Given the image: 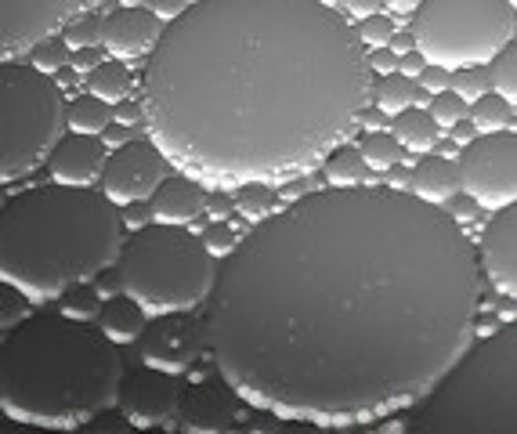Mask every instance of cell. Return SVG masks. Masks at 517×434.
<instances>
[{
    "instance_id": "1",
    "label": "cell",
    "mask_w": 517,
    "mask_h": 434,
    "mask_svg": "<svg viewBox=\"0 0 517 434\" xmlns=\"http://www.w3.org/2000/svg\"><path fill=\"white\" fill-rule=\"evenodd\" d=\"M481 257L438 203L391 185L308 192L217 272L207 348L235 395L304 424L416 406L470 351Z\"/></svg>"
},
{
    "instance_id": "2",
    "label": "cell",
    "mask_w": 517,
    "mask_h": 434,
    "mask_svg": "<svg viewBox=\"0 0 517 434\" xmlns=\"http://www.w3.org/2000/svg\"><path fill=\"white\" fill-rule=\"evenodd\" d=\"M369 51L322 0H199L167 22L141 105L145 131L203 185L301 178L369 102Z\"/></svg>"
},
{
    "instance_id": "3",
    "label": "cell",
    "mask_w": 517,
    "mask_h": 434,
    "mask_svg": "<svg viewBox=\"0 0 517 434\" xmlns=\"http://www.w3.org/2000/svg\"><path fill=\"white\" fill-rule=\"evenodd\" d=\"M123 359L98 326L29 315L0 344V409L19 424L84 427L120 406Z\"/></svg>"
},
{
    "instance_id": "4",
    "label": "cell",
    "mask_w": 517,
    "mask_h": 434,
    "mask_svg": "<svg viewBox=\"0 0 517 434\" xmlns=\"http://www.w3.org/2000/svg\"><path fill=\"white\" fill-rule=\"evenodd\" d=\"M120 203L91 185H44L0 210V279L33 301H55L123 254Z\"/></svg>"
},
{
    "instance_id": "5",
    "label": "cell",
    "mask_w": 517,
    "mask_h": 434,
    "mask_svg": "<svg viewBox=\"0 0 517 434\" xmlns=\"http://www.w3.org/2000/svg\"><path fill=\"white\" fill-rule=\"evenodd\" d=\"M416 431H517V319L470 348L416 406Z\"/></svg>"
},
{
    "instance_id": "6",
    "label": "cell",
    "mask_w": 517,
    "mask_h": 434,
    "mask_svg": "<svg viewBox=\"0 0 517 434\" xmlns=\"http://www.w3.org/2000/svg\"><path fill=\"white\" fill-rule=\"evenodd\" d=\"M120 290L131 293L149 315L192 312L217 286L214 254L185 225L138 228L116 261Z\"/></svg>"
},
{
    "instance_id": "7",
    "label": "cell",
    "mask_w": 517,
    "mask_h": 434,
    "mask_svg": "<svg viewBox=\"0 0 517 434\" xmlns=\"http://www.w3.org/2000/svg\"><path fill=\"white\" fill-rule=\"evenodd\" d=\"M66 127L69 105L55 76L8 58L0 66V181L11 185L51 160Z\"/></svg>"
},
{
    "instance_id": "8",
    "label": "cell",
    "mask_w": 517,
    "mask_h": 434,
    "mask_svg": "<svg viewBox=\"0 0 517 434\" xmlns=\"http://www.w3.org/2000/svg\"><path fill=\"white\" fill-rule=\"evenodd\" d=\"M510 0H423L413 15V37L431 66H489L514 37Z\"/></svg>"
},
{
    "instance_id": "9",
    "label": "cell",
    "mask_w": 517,
    "mask_h": 434,
    "mask_svg": "<svg viewBox=\"0 0 517 434\" xmlns=\"http://www.w3.org/2000/svg\"><path fill=\"white\" fill-rule=\"evenodd\" d=\"M463 196L478 199L485 210H503L517 203V134H481L460 152Z\"/></svg>"
},
{
    "instance_id": "10",
    "label": "cell",
    "mask_w": 517,
    "mask_h": 434,
    "mask_svg": "<svg viewBox=\"0 0 517 434\" xmlns=\"http://www.w3.org/2000/svg\"><path fill=\"white\" fill-rule=\"evenodd\" d=\"M102 0H0V55H26L44 37H55V29H66L76 15L91 11Z\"/></svg>"
},
{
    "instance_id": "11",
    "label": "cell",
    "mask_w": 517,
    "mask_h": 434,
    "mask_svg": "<svg viewBox=\"0 0 517 434\" xmlns=\"http://www.w3.org/2000/svg\"><path fill=\"white\" fill-rule=\"evenodd\" d=\"M174 174V163L170 156L152 142H131L120 145V149L109 156L102 174V192L120 207H131L141 199H152L163 181Z\"/></svg>"
},
{
    "instance_id": "12",
    "label": "cell",
    "mask_w": 517,
    "mask_h": 434,
    "mask_svg": "<svg viewBox=\"0 0 517 434\" xmlns=\"http://www.w3.org/2000/svg\"><path fill=\"white\" fill-rule=\"evenodd\" d=\"M207 348V319L199 322L192 312H167L152 319L141 333V359L145 366L185 373Z\"/></svg>"
},
{
    "instance_id": "13",
    "label": "cell",
    "mask_w": 517,
    "mask_h": 434,
    "mask_svg": "<svg viewBox=\"0 0 517 434\" xmlns=\"http://www.w3.org/2000/svg\"><path fill=\"white\" fill-rule=\"evenodd\" d=\"M181 395H185V387L178 384V373L145 366V369H138L134 377L123 380L120 413H123V420L134 427L167 424L170 413L181 406Z\"/></svg>"
},
{
    "instance_id": "14",
    "label": "cell",
    "mask_w": 517,
    "mask_h": 434,
    "mask_svg": "<svg viewBox=\"0 0 517 434\" xmlns=\"http://www.w3.org/2000/svg\"><path fill=\"white\" fill-rule=\"evenodd\" d=\"M481 272L503 297L517 301V203L496 210L478 243Z\"/></svg>"
},
{
    "instance_id": "15",
    "label": "cell",
    "mask_w": 517,
    "mask_h": 434,
    "mask_svg": "<svg viewBox=\"0 0 517 434\" xmlns=\"http://www.w3.org/2000/svg\"><path fill=\"white\" fill-rule=\"evenodd\" d=\"M163 19L145 8H120L102 22V48L123 62H138L163 40Z\"/></svg>"
},
{
    "instance_id": "16",
    "label": "cell",
    "mask_w": 517,
    "mask_h": 434,
    "mask_svg": "<svg viewBox=\"0 0 517 434\" xmlns=\"http://www.w3.org/2000/svg\"><path fill=\"white\" fill-rule=\"evenodd\" d=\"M105 138L98 134H76L69 131L62 142L55 145L51 160H47V174L58 185H94L105 174Z\"/></svg>"
},
{
    "instance_id": "17",
    "label": "cell",
    "mask_w": 517,
    "mask_h": 434,
    "mask_svg": "<svg viewBox=\"0 0 517 434\" xmlns=\"http://www.w3.org/2000/svg\"><path fill=\"white\" fill-rule=\"evenodd\" d=\"M232 387V384H228ZM225 384H192L181 395V427L196 434H221L235 424V402Z\"/></svg>"
},
{
    "instance_id": "18",
    "label": "cell",
    "mask_w": 517,
    "mask_h": 434,
    "mask_svg": "<svg viewBox=\"0 0 517 434\" xmlns=\"http://www.w3.org/2000/svg\"><path fill=\"white\" fill-rule=\"evenodd\" d=\"M207 199L210 196L199 178L170 174L160 189H156V196L149 199L152 221H160V225H188V221H196L207 210Z\"/></svg>"
},
{
    "instance_id": "19",
    "label": "cell",
    "mask_w": 517,
    "mask_h": 434,
    "mask_svg": "<svg viewBox=\"0 0 517 434\" xmlns=\"http://www.w3.org/2000/svg\"><path fill=\"white\" fill-rule=\"evenodd\" d=\"M409 189H413L420 199H427V203L445 207V203H452V199L463 192L460 163H452V160H445V156L427 152V156L409 170Z\"/></svg>"
},
{
    "instance_id": "20",
    "label": "cell",
    "mask_w": 517,
    "mask_h": 434,
    "mask_svg": "<svg viewBox=\"0 0 517 434\" xmlns=\"http://www.w3.org/2000/svg\"><path fill=\"white\" fill-rule=\"evenodd\" d=\"M145 315L149 312L134 301L131 293H123V297H113V301L102 308V315H98V330H102L109 340H116V344H134V340H141L145 326H149Z\"/></svg>"
},
{
    "instance_id": "21",
    "label": "cell",
    "mask_w": 517,
    "mask_h": 434,
    "mask_svg": "<svg viewBox=\"0 0 517 434\" xmlns=\"http://www.w3.org/2000/svg\"><path fill=\"white\" fill-rule=\"evenodd\" d=\"M391 134H395L398 142L405 145V152H420V156H427V152L438 145V123H434L431 109L423 113L420 105L398 113L395 116V131H391Z\"/></svg>"
},
{
    "instance_id": "22",
    "label": "cell",
    "mask_w": 517,
    "mask_h": 434,
    "mask_svg": "<svg viewBox=\"0 0 517 434\" xmlns=\"http://www.w3.org/2000/svg\"><path fill=\"white\" fill-rule=\"evenodd\" d=\"M369 160L362 149H348V145H337L322 160V174H326L329 185H340V189H355V185H366L369 181Z\"/></svg>"
},
{
    "instance_id": "23",
    "label": "cell",
    "mask_w": 517,
    "mask_h": 434,
    "mask_svg": "<svg viewBox=\"0 0 517 434\" xmlns=\"http://www.w3.org/2000/svg\"><path fill=\"white\" fill-rule=\"evenodd\" d=\"M113 123H116L113 102H105V98L91 95V91L69 105V131H76V134H98V138H102Z\"/></svg>"
},
{
    "instance_id": "24",
    "label": "cell",
    "mask_w": 517,
    "mask_h": 434,
    "mask_svg": "<svg viewBox=\"0 0 517 434\" xmlns=\"http://www.w3.org/2000/svg\"><path fill=\"white\" fill-rule=\"evenodd\" d=\"M232 203H235V214L261 225V221H268V217L275 214L279 196H275V189L268 181H250V185H239V189H235Z\"/></svg>"
},
{
    "instance_id": "25",
    "label": "cell",
    "mask_w": 517,
    "mask_h": 434,
    "mask_svg": "<svg viewBox=\"0 0 517 434\" xmlns=\"http://www.w3.org/2000/svg\"><path fill=\"white\" fill-rule=\"evenodd\" d=\"M373 102H376V109L387 116H398V113H405V109H413L416 80H409V76H402V73L380 76V84L373 87Z\"/></svg>"
},
{
    "instance_id": "26",
    "label": "cell",
    "mask_w": 517,
    "mask_h": 434,
    "mask_svg": "<svg viewBox=\"0 0 517 434\" xmlns=\"http://www.w3.org/2000/svg\"><path fill=\"white\" fill-rule=\"evenodd\" d=\"M87 91L105 98V102H123L127 91H131V69L123 62H102V66H94L87 73Z\"/></svg>"
},
{
    "instance_id": "27",
    "label": "cell",
    "mask_w": 517,
    "mask_h": 434,
    "mask_svg": "<svg viewBox=\"0 0 517 434\" xmlns=\"http://www.w3.org/2000/svg\"><path fill=\"white\" fill-rule=\"evenodd\" d=\"M510 120H514V102L499 95V91H489L485 98L470 102V123L478 127V134H496L507 131Z\"/></svg>"
},
{
    "instance_id": "28",
    "label": "cell",
    "mask_w": 517,
    "mask_h": 434,
    "mask_svg": "<svg viewBox=\"0 0 517 434\" xmlns=\"http://www.w3.org/2000/svg\"><path fill=\"white\" fill-rule=\"evenodd\" d=\"M362 152H366V160L373 170H391L402 163V152L405 145L398 142L395 134H384V131H369L366 142H362Z\"/></svg>"
},
{
    "instance_id": "29",
    "label": "cell",
    "mask_w": 517,
    "mask_h": 434,
    "mask_svg": "<svg viewBox=\"0 0 517 434\" xmlns=\"http://www.w3.org/2000/svg\"><path fill=\"white\" fill-rule=\"evenodd\" d=\"M489 73H492V91H499L507 102L517 105V40H510L507 48L492 58Z\"/></svg>"
},
{
    "instance_id": "30",
    "label": "cell",
    "mask_w": 517,
    "mask_h": 434,
    "mask_svg": "<svg viewBox=\"0 0 517 434\" xmlns=\"http://www.w3.org/2000/svg\"><path fill=\"white\" fill-rule=\"evenodd\" d=\"M29 62H33L40 73L55 76L58 69H66L69 62H73V48H69L62 37H44L40 44H33V48H29Z\"/></svg>"
},
{
    "instance_id": "31",
    "label": "cell",
    "mask_w": 517,
    "mask_h": 434,
    "mask_svg": "<svg viewBox=\"0 0 517 434\" xmlns=\"http://www.w3.org/2000/svg\"><path fill=\"white\" fill-rule=\"evenodd\" d=\"M29 293H22L15 283H4L0 286V330L11 333L15 326H22V322L29 319Z\"/></svg>"
},
{
    "instance_id": "32",
    "label": "cell",
    "mask_w": 517,
    "mask_h": 434,
    "mask_svg": "<svg viewBox=\"0 0 517 434\" xmlns=\"http://www.w3.org/2000/svg\"><path fill=\"white\" fill-rule=\"evenodd\" d=\"M452 91L467 102H478L492 91V73L485 66H463L452 69Z\"/></svg>"
},
{
    "instance_id": "33",
    "label": "cell",
    "mask_w": 517,
    "mask_h": 434,
    "mask_svg": "<svg viewBox=\"0 0 517 434\" xmlns=\"http://www.w3.org/2000/svg\"><path fill=\"white\" fill-rule=\"evenodd\" d=\"M102 22L105 19H98V15H91V11H84V15H76V19L62 29V40H66L73 51L98 48V44H102Z\"/></svg>"
},
{
    "instance_id": "34",
    "label": "cell",
    "mask_w": 517,
    "mask_h": 434,
    "mask_svg": "<svg viewBox=\"0 0 517 434\" xmlns=\"http://www.w3.org/2000/svg\"><path fill=\"white\" fill-rule=\"evenodd\" d=\"M105 304L98 301V293L87 290L84 283L73 286V290L62 293V312L69 315V319H80V322H98V315H102Z\"/></svg>"
},
{
    "instance_id": "35",
    "label": "cell",
    "mask_w": 517,
    "mask_h": 434,
    "mask_svg": "<svg viewBox=\"0 0 517 434\" xmlns=\"http://www.w3.org/2000/svg\"><path fill=\"white\" fill-rule=\"evenodd\" d=\"M431 116H434V123H438V127H456V123L463 120V116H470V102L467 98H460L456 95V91H442V95H434L431 98Z\"/></svg>"
},
{
    "instance_id": "36",
    "label": "cell",
    "mask_w": 517,
    "mask_h": 434,
    "mask_svg": "<svg viewBox=\"0 0 517 434\" xmlns=\"http://www.w3.org/2000/svg\"><path fill=\"white\" fill-rule=\"evenodd\" d=\"M358 40L366 44V51L376 48H391V40H395V22L387 19V15H369L355 26Z\"/></svg>"
},
{
    "instance_id": "37",
    "label": "cell",
    "mask_w": 517,
    "mask_h": 434,
    "mask_svg": "<svg viewBox=\"0 0 517 434\" xmlns=\"http://www.w3.org/2000/svg\"><path fill=\"white\" fill-rule=\"evenodd\" d=\"M239 243H243V239H239L235 225H228V221H214V225L203 232V246H207L214 257H232Z\"/></svg>"
},
{
    "instance_id": "38",
    "label": "cell",
    "mask_w": 517,
    "mask_h": 434,
    "mask_svg": "<svg viewBox=\"0 0 517 434\" xmlns=\"http://www.w3.org/2000/svg\"><path fill=\"white\" fill-rule=\"evenodd\" d=\"M416 84L427 91V95H442V91H449L452 87V69L445 66H427L423 69V76L416 80Z\"/></svg>"
},
{
    "instance_id": "39",
    "label": "cell",
    "mask_w": 517,
    "mask_h": 434,
    "mask_svg": "<svg viewBox=\"0 0 517 434\" xmlns=\"http://www.w3.org/2000/svg\"><path fill=\"white\" fill-rule=\"evenodd\" d=\"M105 55H109V51H105L102 44H98V48H80V51H73V66L80 69V73H91L94 66H102Z\"/></svg>"
},
{
    "instance_id": "40",
    "label": "cell",
    "mask_w": 517,
    "mask_h": 434,
    "mask_svg": "<svg viewBox=\"0 0 517 434\" xmlns=\"http://www.w3.org/2000/svg\"><path fill=\"white\" fill-rule=\"evenodd\" d=\"M369 69H376L380 76L398 73V55H395L391 48H376V51H369Z\"/></svg>"
},
{
    "instance_id": "41",
    "label": "cell",
    "mask_w": 517,
    "mask_h": 434,
    "mask_svg": "<svg viewBox=\"0 0 517 434\" xmlns=\"http://www.w3.org/2000/svg\"><path fill=\"white\" fill-rule=\"evenodd\" d=\"M102 138H105V145H131V142H141L138 131H134L131 123H120V120H116L113 127H109V131L102 134Z\"/></svg>"
},
{
    "instance_id": "42",
    "label": "cell",
    "mask_w": 517,
    "mask_h": 434,
    "mask_svg": "<svg viewBox=\"0 0 517 434\" xmlns=\"http://www.w3.org/2000/svg\"><path fill=\"white\" fill-rule=\"evenodd\" d=\"M427 66H431V62H427V58H423L420 51H409V55L398 58V73L409 76V80H420L423 69H427Z\"/></svg>"
},
{
    "instance_id": "43",
    "label": "cell",
    "mask_w": 517,
    "mask_h": 434,
    "mask_svg": "<svg viewBox=\"0 0 517 434\" xmlns=\"http://www.w3.org/2000/svg\"><path fill=\"white\" fill-rule=\"evenodd\" d=\"M380 4L384 0H344V11H348L351 19H369V15H380Z\"/></svg>"
},
{
    "instance_id": "44",
    "label": "cell",
    "mask_w": 517,
    "mask_h": 434,
    "mask_svg": "<svg viewBox=\"0 0 517 434\" xmlns=\"http://www.w3.org/2000/svg\"><path fill=\"white\" fill-rule=\"evenodd\" d=\"M478 210H481L478 199H470V196L460 199V196H456V199H452V210H449V214L463 225V221H474V217H478Z\"/></svg>"
},
{
    "instance_id": "45",
    "label": "cell",
    "mask_w": 517,
    "mask_h": 434,
    "mask_svg": "<svg viewBox=\"0 0 517 434\" xmlns=\"http://www.w3.org/2000/svg\"><path fill=\"white\" fill-rule=\"evenodd\" d=\"M152 11H156L163 22H174V19H181V15H185L188 4H185V0H152Z\"/></svg>"
},
{
    "instance_id": "46",
    "label": "cell",
    "mask_w": 517,
    "mask_h": 434,
    "mask_svg": "<svg viewBox=\"0 0 517 434\" xmlns=\"http://www.w3.org/2000/svg\"><path fill=\"white\" fill-rule=\"evenodd\" d=\"M116 120L120 123H138V120H145V105L141 102H116Z\"/></svg>"
},
{
    "instance_id": "47",
    "label": "cell",
    "mask_w": 517,
    "mask_h": 434,
    "mask_svg": "<svg viewBox=\"0 0 517 434\" xmlns=\"http://www.w3.org/2000/svg\"><path fill=\"white\" fill-rule=\"evenodd\" d=\"M149 217H152V210H145L141 203H131V210H127V217H123V225H131L134 232H138V228L149 225Z\"/></svg>"
},
{
    "instance_id": "48",
    "label": "cell",
    "mask_w": 517,
    "mask_h": 434,
    "mask_svg": "<svg viewBox=\"0 0 517 434\" xmlns=\"http://www.w3.org/2000/svg\"><path fill=\"white\" fill-rule=\"evenodd\" d=\"M235 203L232 199H225V196H214V199H207V210L214 214V221H225V214L232 210Z\"/></svg>"
},
{
    "instance_id": "49",
    "label": "cell",
    "mask_w": 517,
    "mask_h": 434,
    "mask_svg": "<svg viewBox=\"0 0 517 434\" xmlns=\"http://www.w3.org/2000/svg\"><path fill=\"white\" fill-rule=\"evenodd\" d=\"M452 134H456V142H463V145H470L474 142V138H478V127H474V123H470V116H467V123H456V127H452Z\"/></svg>"
},
{
    "instance_id": "50",
    "label": "cell",
    "mask_w": 517,
    "mask_h": 434,
    "mask_svg": "<svg viewBox=\"0 0 517 434\" xmlns=\"http://www.w3.org/2000/svg\"><path fill=\"white\" fill-rule=\"evenodd\" d=\"M384 4H387L391 11H398V15H416L423 0H384Z\"/></svg>"
},
{
    "instance_id": "51",
    "label": "cell",
    "mask_w": 517,
    "mask_h": 434,
    "mask_svg": "<svg viewBox=\"0 0 517 434\" xmlns=\"http://www.w3.org/2000/svg\"><path fill=\"white\" fill-rule=\"evenodd\" d=\"M384 120H387V113H380V109H376V113H366V127H369V131H373V127H380Z\"/></svg>"
},
{
    "instance_id": "52",
    "label": "cell",
    "mask_w": 517,
    "mask_h": 434,
    "mask_svg": "<svg viewBox=\"0 0 517 434\" xmlns=\"http://www.w3.org/2000/svg\"><path fill=\"white\" fill-rule=\"evenodd\" d=\"M123 8H141V0H123Z\"/></svg>"
},
{
    "instance_id": "53",
    "label": "cell",
    "mask_w": 517,
    "mask_h": 434,
    "mask_svg": "<svg viewBox=\"0 0 517 434\" xmlns=\"http://www.w3.org/2000/svg\"><path fill=\"white\" fill-rule=\"evenodd\" d=\"M322 4H326V8H337V4H344V0H322Z\"/></svg>"
},
{
    "instance_id": "54",
    "label": "cell",
    "mask_w": 517,
    "mask_h": 434,
    "mask_svg": "<svg viewBox=\"0 0 517 434\" xmlns=\"http://www.w3.org/2000/svg\"><path fill=\"white\" fill-rule=\"evenodd\" d=\"M510 8H514V11H517V0H510Z\"/></svg>"
},
{
    "instance_id": "55",
    "label": "cell",
    "mask_w": 517,
    "mask_h": 434,
    "mask_svg": "<svg viewBox=\"0 0 517 434\" xmlns=\"http://www.w3.org/2000/svg\"><path fill=\"white\" fill-rule=\"evenodd\" d=\"M185 4H199V0H185Z\"/></svg>"
},
{
    "instance_id": "56",
    "label": "cell",
    "mask_w": 517,
    "mask_h": 434,
    "mask_svg": "<svg viewBox=\"0 0 517 434\" xmlns=\"http://www.w3.org/2000/svg\"><path fill=\"white\" fill-rule=\"evenodd\" d=\"M514 26H517V15H514Z\"/></svg>"
}]
</instances>
